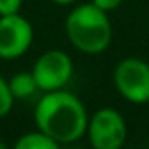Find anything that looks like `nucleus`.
Segmentation results:
<instances>
[{
  "instance_id": "nucleus-1",
  "label": "nucleus",
  "mask_w": 149,
  "mask_h": 149,
  "mask_svg": "<svg viewBox=\"0 0 149 149\" xmlns=\"http://www.w3.org/2000/svg\"><path fill=\"white\" fill-rule=\"evenodd\" d=\"M88 119L90 116L83 100L63 88L44 91L33 111L37 130L44 132L58 146L72 144L86 137Z\"/></svg>"
},
{
  "instance_id": "nucleus-2",
  "label": "nucleus",
  "mask_w": 149,
  "mask_h": 149,
  "mask_svg": "<svg viewBox=\"0 0 149 149\" xmlns=\"http://www.w3.org/2000/svg\"><path fill=\"white\" fill-rule=\"evenodd\" d=\"M65 33L68 42L84 54L104 53L112 40V25L109 13L93 2L76 6L65 19Z\"/></svg>"
},
{
  "instance_id": "nucleus-3",
  "label": "nucleus",
  "mask_w": 149,
  "mask_h": 149,
  "mask_svg": "<svg viewBox=\"0 0 149 149\" xmlns=\"http://www.w3.org/2000/svg\"><path fill=\"white\" fill-rule=\"evenodd\" d=\"M128 126L123 114L112 107L95 111L86 126V137L95 149H119L126 142Z\"/></svg>"
},
{
  "instance_id": "nucleus-4",
  "label": "nucleus",
  "mask_w": 149,
  "mask_h": 149,
  "mask_svg": "<svg viewBox=\"0 0 149 149\" xmlns=\"http://www.w3.org/2000/svg\"><path fill=\"white\" fill-rule=\"evenodd\" d=\"M116 91L130 104L149 102V63L130 56L121 60L112 74Z\"/></svg>"
},
{
  "instance_id": "nucleus-5",
  "label": "nucleus",
  "mask_w": 149,
  "mask_h": 149,
  "mask_svg": "<svg viewBox=\"0 0 149 149\" xmlns=\"http://www.w3.org/2000/svg\"><path fill=\"white\" fill-rule=\"evenodd\" d=\"M30 72L40 91H54L68 84L74 74V63L65 51L49 49L35 60Z\"/></svg>"
},
{
  "instance_id": "nucleus-6",
  "label": "nucleus",
  "mask_w": 149,
  "mask_h": 149,
  "mask_svg": "<svg viewBox=\"0 0 149 149\" xmlns=\"http://www.w3.org/2000/svg\"><path fill=\"white\" fill-rule=\"evenodd\" d=\"M33 42L32 23L18 14L0 16V58L16 60L28 53Z\"/></svg>"
},
{
  "instance_id": "nucleus-7",
  "label": "nucleus",
  "mask_w": 149,
  "mask_h": 149,
  "mask_svg": "<svg viewBox=\"0 0 149 149\" xmlns=\"http://www.w3.org/2000/svg\"><path fill=\"white\" fill-rule=\"evenodd\" d=\"M9 88H11L13 97L16 100L30 98L39 90L32 72H18V74H14V76L9 79Z\"/></svg>"
},
{
  "instance_id": "nucleus-8",
  "label": "nucleus",
  "mask_w": 149,
  "mask_h": 149,
  "mask_svg": "<svg viewBox=\"0 0 149 149\" xmlns=\"http://www.w3.org/2000/svg\"><path fill=\"white\" fill-rule=\"evenodd\" d=\"M14 147L16 149H58L60 146L51 137H47L44 132L33 130V132H28V133L21 135L16 140Z\"/></svg>"
},
{
  "instance_id": "nucleus-9",
  "label": "nucleus",
  "mask_w": 149,
  "mask_h": 149,
  "mask_svg": "<svg viewBox=\"0 0 149 149\" xmlns=\"http://www.w3.org/2000/svg\"><path fill=\"white\" fill-rule=\"evenodd\" d=\"M14 97H13V91L9 88V81L4 79L2 76H0V119L6 118L13 107H14Z\"/></svg>"
},
{
  "instance_id": "nucleus-10",
  "label": "nucleus",
  "mask_w": 149,
  "mask_h": 149,
  "mask_svg": "<svg viewBox=\"0 0 149 149\" xmlns=\"http://www.w3.org/2000/svg\"><path fill=\"white\" fill-rule=\"evenodd\" d=\"M23 0H0V16L18 14L21 11Z\"/></svg>"
},
{
  "instance_id": "nucleus-11",
  "label": "nucleus",
  "mask_w": 149,
  "mask_h": 149,
  "mask_svg": "<svg viewBox=\"0 0 149 149\" xmlns=\"http://www.w3.org/2000/svg\"><path fill=\"white\" fill-rule=\"evenodd\" d=\"M91 2H93L97 7H100L102 11L112 13V11H116V9L123 4V0H91Z\"/></svg>"
},
{
  "instance_id": "nucleus-12",
  "label": "nucleus",
  "mask_w": 149,
  "mask_h": 149,
  "mask_svg": "<svg viewBox=\"0 0 149 149\" xmlns=\"http://www.w3.org/2000/svg\"><path fill=\"white\" fill-rule=\"evenodd\" d=\"M53 4H58V6H72V4H76L77 0H51Z\"/></svg>"
},
{
  "instance_id": "nucleus-13",
  "label": "nucleus",
  "mask_w": 149,
  "mask_h": 149,
  "mask_svg": "<svg viewBox=\"0 0 149 149\" xmlns=\"http://www.w3.org/2000/svg\"><path fill=\"white\" fill-rule=\"evenodd\" d=\"M0 149H6V144L4 142H0Z\"/></svg>"
}]
</instances>
